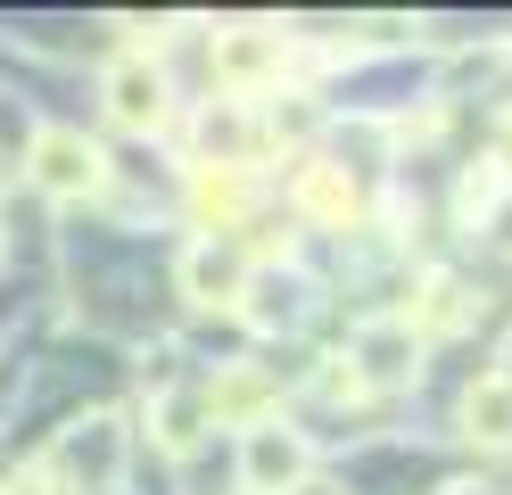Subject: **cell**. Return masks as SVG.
Returning <instances> with one entry per match:
<instances>
[{
  "mask_svg": "<svg viewBox=\"0 0 512 495\" xmlns=\"http://www.w3.org/2000/svg\"><path fill=\"white\" fill-rule=\"evenodd\" d=\"M42 471L58 479V495H116L124 471H133V421L124 413H75L50 438Z\"/></svg>",
  "mask_w": 512,
  "mask_h": 495,
  "instance_id": "obj_1",
  "label": "cell"
},
{
  "mask_svg": "<svg viewBox=\"0 0 512 495\" xmlns=\"http://www.w3.org/2000/svg\"><path fill=\"white\" fill-rule=\"evenodd\" d=\"M25 174H34L42 198H58V207H75V198H100L108 190V149L83 141L75 124H42L34 149H25Z\"/></svg>",
  "mask_w": 512,
  "mask_h": 495,
  "instance_id": "obj_2",
  "label": "cell"
},
{
  "mask_svg": "<svg viewBox=\"0 0 512 495\" xmlns=\"http://www.w3.org/2000/svg\"><path fill=\"white\" fill-rule=\"evenodd\" d=\"M339 372L356 388H405L413 372H422V330H413L405 314H364L356 330H347Z\"/></svg>",
  "mask_w": 512,
  "mask_h": 495,
  "instance_id": "obj_3",
  "label": "cell"
},
{
  "mask_svg": "<svg viewBox=\"0 0 512 495\" xmlns=\"http://www.w3.org/2000/svg\"><path fill=\"white\" fill-rule=\"evenodd\" d=\"M207 58H215V83L232 91V99H265L273 83H281V58H290V33L281 25H215V42H207Z\"/></svg>",
  "mask_w": 512,
  "mask_h": 495,
  "instance_id": "obj_4",
  "label": "cell"
},
{
  "mask_svg": "<svg viewBox=\"0 0 512 495\" xmlns=\"http://www.w3.org/2000/svg\"><path fill=\"white\" fill-rule=\"evenodd\" d=\"M306 479H314L306 429H290L281 413H265L256 429H240V495H290Z\"/></svg>",
  "mask_w": 512,
  "mask_h": 495,
  "instance_id": "obj_5",
  "label": "cell"
},
{
  "mask_svg": "<svg viewBox=\"0 0 512 495\" xmlns=\"http://www.w3.org/2000/svg\"><path fill=\"white\" fill-rule=\"evenodd\" d=\"M248 248L240 240H223V231H199V240L182 248V264H174V281H182V297L199 314H232L240 306V289H248Z\"/></svg>",
  "mask_w": 512,
  "mask_h": 495,
  "instance_id": "obj_6",
  "label": "cell"
},
{
  "mask_svg": "<svg viewBox=\"0 0 512 495\" xmlns=\"http://www.w3.org/2000/svg\"><path fill=\"white\" fill-rule=\"evenodd\" d=\"M256 339H290V330H306L314 314V281L298 273V264H248V289H240V306H232Z\"/></svg>",
  "mask_w": 512,
  "mask_h": 495,
  "instance_id": "obj_7",
  "label": "cell"
},
{
  "mask_svg": "<svg viewBox=\"0 0 512 495\" xmlns=\"http://www.w3.org/2000/svg\"><path fill=\"white\" fill-rule=\"evenodd\" d=\"M100 99H108V116L124 132H157V124H166V75H157L141 50H124L108 75H100Z\"/></svg>",
  "mask_w": 512,
  "mask_h": 495,
  "instance_id": "obj_8",
  "label": "cell"
},
{
  "mask_svg": "<svg viewBox=\"0 0 512 495\" xmlns=\"http://www.w3.org/2000/svg\"><path fill=\"white\" fill-rule=\"evenodd\" d=\"M463 438L479 446V454H512V388L488 372V380H471V396H463Z\"/></svg>",
  "mask_w": 512,
  "mask_h": 495,
  "instance_id": "obj_9",
  "label": "cell"
},
{
  "mask_svg": "<svg viewBox=\"0 0 512 495\" xmlns=\"http://www.w3.org/2000/svg\"><path fill=\"white\" fill-rule=\"evenodd\" d=\"M298 198H306V215H331V223H347V215H356V190H347V182L331 174V165H306Z\"/></svg>",
  "mask_w": 512,
  "mask_h": 495,
  "instance_id": "obj_10",
  "label": "cell"
},
{
  "mask_svg": "<svg viewBox=\"0 0 512 495\" xmlns=\"http://www.w3.org/2000/svg\"><path fill=\"white\" fill-rule=\"evenodd\" d=\"M488 248H496V256H512V190L488 207Z\"/></svg>",
  "mask_w": 512,
  "mask_h": 495,
  "instance_id": "obj_11",
  "label": "cell"
},
{
  "mask_svg": "<svg viewBox=\"0 0 512 495\" xmlns=\"http://www.w3.org/2000/svg\"><path fill=\"white\" fill-rule=\"evenodd\" d=\"M0 495H58V479L42 471V462H25V471H17L9 487H0Z\"/></svg>",
  "mask_w": 512,
  "mask_h": 495,
  "instance_id": "obj_12",
  "label": "cell"
},
{
  "mask_svg": "<svg viewBox=\"0 0 512 495\" xmlns=\"http://www.w3.org/2000/svg\"><path fill=\"white\" fill-rule=\"evenodd\" d=\"M438 495H504V487H488V479H455V487H438Z\"/></svg>",
  "mask_w": 512,
  "mask_h": 495,
  "instance_id": "obj_13",
  "label": "cell"
},
{
  "mask_svg": "<svg viewBox=\"0 0 512 495\" xmlns=\"http://www.w3.org/2000/svg\"><path fill=\"white\" fill-rule=\"evenodd\" d=\"M290 495H347L339 479H306V487H290Z\"/></svg>",
  "mask_w": 512,
  "mask_h": 495,
  "instance_id": "obj_14",
  "label": "cell"
},
{
  "mask_svg": "<svg viewBox=\"0 0 512 495\" xmlns=\"http://www.w3.org/2000/svg\"><path fill=\"white\" fill-rule=\"evenodd\" d=\"M496 380H504V388H512V339H504V355H496Z\"/></svg>",
  "mask_w": 512,
  "mask_h": 495,
  "instance_id": "obj_15",
  "label": "cell"
}]
</instances>
